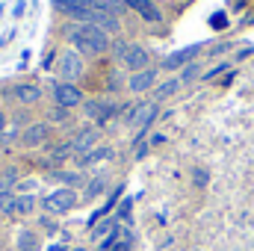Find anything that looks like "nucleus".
<instances>
[{"mask_svg": "<svg viewBox=\"0 0 254 251\" xmlns=\"http://www.w3.org/2000/svg\"><path fill=\"white\" fill-rule=\"evenodd\" d=\"M68 39H71L74 48H80L86 54H101V51L110 48V36L101 27H95V24H77V27H71Z\"/></svg>", "mask_w": 254, "mask_h": 251, "instance_id": "f257e3e1", "label": "nucleus"}, {"mask_svg": "<svg viewBox=\"0 0 254 251\" xmlns=\"http://www.w3.org/2000/svg\"><path fill=\"white\" fill-rule=\"evenodd\" d=\"M74 204H77V195H74L71 189H57V192H51V195L42 201V207H45L48 213H57V216H60V213H68Z\"/></svg>", "mask_w": 254, "mask_h": 251, "instance_id": "f03ea898", "label": "nucleus"}, {"mask_svg": "<svg viewBox=\"0 0 254 251\" xmlns=\"http://www.w3.org/2000/svg\"><path fill=\"white\" fill-rule=\"evenodd\" d=\"M54 98H57V107H65V110L83 104V92L74 83H57L54 86Z\"/></svg>", "mask_w": 254, "mask_h": 251, "instance_id": "7ed1b4c3", "label": "nucleus"}, {"mask_svg": "<svg viewBox=\"0 0 254 251\" xmlns=\"http://www.w3.org/2000/svg\"><path fill=\"white\" fill-rule=\"evenodd\" d=\"M57 71L63 74V83H74V80L83 74V60H80V54L65 51L63 57H60V68H57Z\"/></svg>", "mask_w": 254, "mask_h": 251, "instance_id": "20e7f679", "label": "nucleus"}, {"mask_svg": "<svg viewBox=\"0 0 254 251\" xmlns=\"http://www.w3.org/2000/svg\"><path fill=\"white\" fill-rule=\"evenodd\" d=\"M57 9H60V12H65L68 18H77V21L89 24L92 3H89V0H57Z\"/></svg>", "mask_w": 254, "mask_h": 251, "instance_id": "39448f33", "label": "nucleus"}, {"mask_svg": "<svg viewBox=\"0 0 254 251\" xmlns=\"http://www.w3.org/2000/svg\"><path fill=\"white\" fill-rule=\"evenodd\" d=\"M154 119H157V101H145V104H139V107L133 110V119H130V122L139 127V133H145Z\"/></svg>", "mask_w": 254, "mask_h": 251, "instance_id": "423d86ee", "label": "nucleus"}, {"mask_svg": "<svg viewBox=\"0 0 254 251\" xmlns=\"http://www.w3.org/2000/svg\"><path fill=\"white\" fill-rule=\"evenodd\" d=\"M89 24L101 27L104 33H116V30H119V15H110V12H104V9H95V6H92V12H89Z\"/></svg>", "mask_w": 254, "mask_h": 251, "instance_id": "0eeeda50", "label": "nucleus"}, {"mask_svg": "<svg viewBox=\"0 0 254 251\" xmlns=\"http://www.w3.org/2000/svg\"><path fill=\"white\" fill-rule=\"evenodd\" d=\"M9 95H12L18 104H36V101L42 98V89L33 86V83H18V86L9 89Z\"/></svg>", "mask_w": 254, "mask_h": 251, "instance_id": "6e6552de", "label": "nucleus"}, {"mask_svg": "<svg viewBox=\"0 0 254 251\" xmlns=\"http://www.w3.org/2000/svg\"><path fill=\"white\" fill-rule=\"evenodd\" d=\"M122 63L130 68V71H145V65H148V51L142 48V45H130V51H127V57L122 60Z\"/></svg>", "mask_w": 254, "mask_h": 251, "instance_id": "1a4fd4ad", "label": "nucleus"}, {"mask_svg": "<svg viewBox=\"0 0 254 251\" xmlns=\"http://www.w3.org/2000/svg\"><path fill=\"white\" fill-rule=\"evenodd\" d=\"M98 139H101V136H98V130H83V133L71 142V145H74V154H83V157H86V154H92V148L98 145Z\"/></svg>", "mask_w": 254, "mask_h": 251, "instance_id": "9d476101", "label": "nucleus"}, {"mask_svg": "<svg viewBox=\"0 0 254 251\" xmlns=\"http://www.w3.org/2000/svg\"><path fill=\"white\" fill-rule=\"evenodd\" d=\"M127 6H130L133 12H139V15H142L145 21H151V24H157V21L163 18V15H160V9H157L151 0H127Z\"/></svg>", "mask_w": 254, "mask_h": 251, "instance_id": "9b49d317", "label": "nucleus"}, {"mask_svg": "<svg viewBox=\"0 0 254 251\" xmlns=\"http://www.w3.org/2000/svg\"><path fill=\"white\" fill-rule=\"evenodd\" d=\"M154 80H157V71H151V68H145V71H139V74H133L130 77V92H145V89H151L154 86Z\"/></svg>", "mask_w": 254, "mask_h": 251, "instance_id": "f8f14e48", "label": "nucleus"}, {"mask_svg": "<svg viewBox=\"0 0 254 251\" xmlns=\"http://www.w3.org/2000/svg\"><path fill=\"white\" fill-rule=\"evenodd\" d=\"M198 54V48H184V51H178V54H172V57H166V63H163V68L166 71H175V68H181V65H187Z\"/></svg>", "mask_w": 254, "mask_h": 251, "instance_id": "ddd939ff", "label": "nucleus"}, {"mask_svg": "<svg viewBox=\"0 0 254 251\" xmlns=\"http://www.w3.org/2000/svg\"><path fill=\"white\" fill-rule=\"evenodd\" d=\"M48 139V127L45 125H33V127H27V133H24V145L27 148H36V145H42Z\"/></svg>", "mask_w": 254, "mask_h": 251, "instance_id": "4468645a", "label": "nucleus"}, {"mask_svg": "<svg viewBox=\"0 0 254 251\" xmlns=\"http://www.w3.org/2000/svg\"><path fill=\"white\" fill-rule=\"evenodd\" d=\"M95 9H104V12H110V15H119V12H125L127 9V0H89Z\"/></svg>", "mask_w": 254, "mask_h": 251, "instance_id": "2eb2a0df", "label": "nucleus"}, {"mask_svg": "<svg viewBox=\"0 0 254 251\" xmlns=\"http://www.w3.org/2000/svg\"><path fill=\"white\" fill-rule=\"evenodd\" d=\"M86 116H89V119L104 122V119H110V116H113V107H104V104H98V101H89V104H86Z\"/></svg>", "mask_w": 254, "mask_h": 251, "instance_id": "dca6fc26", "label": "nucleus"}, {"mask_svg": "<svg viewBox=\"0 0 254 251\" xmlns=\"http://www.w3.org/2000/svg\"><path fill=\"white\" fill-rule=\"evenodd\" d=\"M178 89H181V80H166V83H160V86H157V101H166V98H172Z\"/></svg>", "mask_w": 254, "mask_h": 251, "instance_id": "f3484780", "label": "nucleus"}, {"mask_svg": "<svg viewBox=\"0 0 254 251\" xmlns=\"http://www.w3.org/2000/svg\"><path fill=\"white\" fill-rule=\"evenodd\" d=\"M116 228H119V225H116V222H110V219H107V222H98V225L92 228V240H104V237H110Z\"/></svg>", "mask_w": 254, "mask_h": 251, "instance_id": "a211bd4d", "label": "nucleus"}, {"mask_svg": "<svg viewBox=\"0 0 254 251\" xmlns=\"http://www.w3.org/2000/svg\"><path fill=\"white\" fill-rule=\"evenodd\" d=\"M36 249H39V240H36V234H30V231L18 234V251H36Z\"/></svg>", "mask_w": 254, "mask_h": 251, "instance_id": "6ab92c4d", "label": "nucleus"}, {"mask_svg": "<svg viewBox=\"0 0 254 251\" xmlns=\"http://www.w3.org/2000/svg\"><path fill=\"white\" fill-rule=\"evenodd\" d=\"M15 201H18V195L0 192V213H3V216H12V213H15Z\"/></svg>", "mask_w": 254, "mask_h": 251, "instance_id": "aec40b11", "label": "nucleus"}, {"mask_svg": "<svg viewBox=\"0 0 254 251\" xmlns=\"http://www.w3.org/2000/svg\"><path fill=\"white\" fill-rule=\"evenodd\" d=\"M33 207H36V201H33V195H18V201H15V213H21V216H27V213H33Z\"/></svg>", "mask_w": 254, "mask_h": 251, "instance_id": "412c9836", "label": "nucleus"}, {"mask_svg": "<svg viewBox=\"0 0 254 251\" xmlns=\"http://www.w3.org/2000/svg\"><path fill=\"white\" fill-rule=\"evenodd\" d=\"M48 119H51V122H57V125H65L71 116H68V110H65V107H54V110L48 113Z\"/></svg>", "mask_w": 254, "mask_h": 251, "instance_id": "4be33fe9", "label": "nucleus"}, {"mask_svg": "<svg viewBox=\"0 0 254 251\" xmlns=\"http://www.w3.org/2000/svg\"><path fill=\"white\" fill-rule=\"evenodd\" d=\"M104 187H107V181H104V178H95V181L86 187V198H95V195H101V192H104Z\"/></svg>", "mask_w": 254, "mask_h": 251, "instance_id": "5701e85b", "label": "nucleus"}, {"mask_svg": "<svg viewBox=\"0 0 254 251\" xmlns=\"http://www.w3.org/2000/svg\"><path fill=\"white\" fill-rule=\"evenodd\" d=\"M104 157H110V151H107V148H101V151H92V154H86V157H83V163H98V160H104Z\"/></svg>", "mask_w": 254, "mask_h": 251, "instance_id": "b1692460", "label": "nucleus"}, {"mask_svg": "<svg viewBox=\"0 0 254 251\" xmlns=\"http://www.w3.org/2000/svg\"><path fill=\"white\" fill-rule=\"evenodd\" d=\"M127 51H130V45H127V42H116V45H113V54H116L119 60H125Z\"/></svg>", "mask_w": 254, "mask_h": 251, "instance_id": "393cba45", "label": "nucleus"}, {"mask_svg": "<svg viewBox=\"0 0 254 251\" xmlns=\"http://www.w3.org/2000/svg\"><path fill=\"white\" fill-rule=\"evenodd\" d=\"M195 74H198V65L190 63L187 68H184V77H181V83H187V80H195Z\"/></svg>", "mask_w": 254, "mask_h": 251, "instance_id": "a878e982", "label": "nucleus"}, {"mask_svg": "<svg viewBox=\"0 0 254 251\" xmlns=\"http://www.w3.org/2000/svg\"><path fill=\"white\" fill-rule=\"evenodd\" d=\"M195 184H198V187H204V184H207V172L195 169Z\"/></svg>", "mask_w": 254, "mask_h": 251, "instance_id": "bb28decb", "label": "nucleus"}, {"mask_svg": "<svg viewBox=\"0 0 254 251\" xmlns=\"http://www.w3.org/2000/svg\"><path fill=\"white\" fill-rule=\"evenodd\" d=\"M119 216H122V219H127V216H130V201H125V204H122V210H119Z\"/></svg>", "mask_w": 254, "mask_h": 251, "instance_id": "cd10ccee", "label": "nucleus"}, {"mask_svg": "<svg viewBox=\"0 0 254 251\" xmlns=\"http://www.w3.org/2000/svg\"><path fill=\"white\" fill-rule=\"evenodd\" d=\"M213 27H225V15H216L213 18Z\"/></svg>", "mask_w": 254, "mask_h": 251, "instance_id": "c85d7f7f", "label": "nucleus"}, {"mask_svg": "<svg viewBox=\"0 0 254 251\" xmlns=\"http://www.w3.org/2000/svg\"><path fill=\"white\" fill-rule=\"evenodd\" d=\"M3 127H6V116H3V113H0V130H3Z\"/></svg>", "mask_w": 254, "mask_h": 251, "instance_id": "c756f323", "label": "nucleus"}, {"mask_svg": "<svg viewBox=\"0 0 254 251\" xmlns=\"http://www.w3.org/2000/svg\"><path fill=\"white\" fill-rule=\"evenodd\" d=\"M71 251H86V249H71Z\"/></svg>", "mask_w": 254, "mask_h": 251, "instance_id": "7c9ffc66", "label": "nucleus"}]
</instances>
